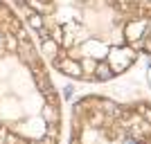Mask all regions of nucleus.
<instances>
[{"instance_id": "obj_5", "label": "nucleus", "mask_w": 151, "mask_h": 144, "mask_svg": "<svg viewBox=\"0 0 151 144\" xmlns=\"http://www.w3.org/2000/svg\"><path fill=\"white\" fill-rule=\"evenodd\" d=\"M27 23H29L32 27H34V29H43V25H45V20H43V16H41V14H29V18H27Z\"/></svg>"}, {"instance_id": "obj_9", "label": "nucleus", "mask_w": 151, "mask_h": 144, "mask_svg": "<svg viewBox=\"0 0 151 144\" xmlns=\"http://www.w3.org/2000/svg\"><path fill=\"white\" fill-rule=\"evenodd\" d=\"M63 95H65V97H72V86H65V88H63Z\"/></svg>"}, {"instance_id": "obj_10", "label": "nucleus", "mask_w": 151, "mask_h": 144, "mask_svg": "<svg viewBox=\"0 0 151 144\" xmlns=\"http://www.w3.org/2000/svg\"><path fill=\"white\" fill-rule=\"evenodd\" d=\"M149 79H151V70H149Z\"/></svg>"}, {"instance_id": "obj_7", "label": "nucleus", "mask_w": 151, "mask_h": 144, "mask_svg": "<svg viewBox=\"0 0 151 144\" xmlns=\"http://www.w3.org/2000/svg\"><path fill=\"white\" fill-rule=\"evenodd\" d=\"M147 27V23H138V25H129V29H126V34H129V38H133V34H140V32Z\"/></svg>"}, {"instance_id": "obj_2", "label": "nucleus", "mask_w": 151, "mask_h": 144, "mask_svg": "<svg viewBox=\"0 0 151 144\" xmlns=\"http://www.w3.org/2000/svg\"><path fill=\"white\" fill-rule=\"evenodd\" d=\"M57 68L59 70H63L65 75H70V77H81L83 75V68H81V63H77V61H72V59H57Z\"/></svg>"}, {"instance_id": "obj_6", "label": "nucleus", "mask_w": 151, "mask_h": 144, "mask_svg": "<svg viewBox=\"0 0 151 144\" xmlns=\"http://www.w3.org/2000/svg\"><path fill=\"white\" fill-rule=\"evenodd\" d=\"M59 50L57 41H52V38H47V41H43V52H47V57H54Z\"/></svg>"}, {"instance_id": "obj_1", "label": "nucleus", "mask_w": 151, "mask_h": 144, "mask_svg": "<svg viewBox=\"0 0 151 144\" xmlns=\"http://www.w3.org/2000/svg\"><path fill=\"white\" fill-rule=\"evenodd\" d=\"M131 61H133V54L129 50H117V47H115V50L111 52L108 65H111L113 72H122V70H126L129 65H131Z\"/></svg>"}, {"instance_id": "obj_4", "label": "nucleus", "mask_w": 151, "mask_h": 144, "mask_svg": "<svg viewBox=\"0 0 151 144\" xmlns=\"http://www.w3.org/2000/svg\"><path fill=\"white\" fill-rule=\"evenodd\" d=\"M43 119L50 124H59V108L57 106H45L43 108Z\"/></svg>"}, {"instance_id": "obj_8", "label": "nucleus", "mask_w": 151, "mask_h": 144, "mask_svg": "<svg viewBox=\"0 0 151 144\" xmlns=\"http://www.w3.org/2000/svg\"><path fill=\"white\" fill-rule=\"evenodd\" d=\"M122 144H138V140L133 138V135H129V138H124V142Z\"/></svg>"}, {"instance_id": "obj_3", "label": "nucleus", "mask_w": 151, "mask_h": 144, "mask_svg": "<svg viewBox=\"0 0 151 144\" xmlns=\"http://www.w3.org/2000/svg\"><path fill=\"white\" fill-rule=\"evenodd\" d=\"M113 75H115V72L111 70V65H108L106 61H101V63L95 65V79H99V81H108Z\"/></svg>"}]
</instances>
